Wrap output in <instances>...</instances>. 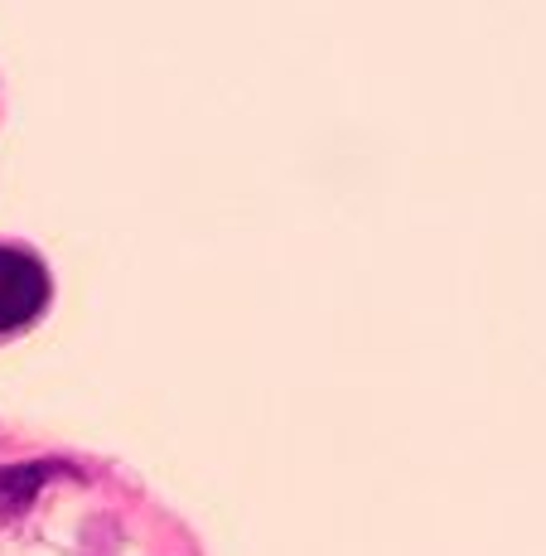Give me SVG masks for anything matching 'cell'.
I'll list each match as a JSON object with an SVG mask.
<instances>
[{"label":"cell","instance_id":"7a4b0ae2","mask_svg":"<svg viewBox=\"0 0 546 556\" xmlns=\"http://www.w3.org/2000/svg\"><path fill=\"white\" fill-rule=\"evenodd\" d=\"M59 475L53 465H10V469H0V522L5 518H15V513H25L29 504H35V494L49 484V479Z\"/></svg>","mask_w":546,"mask_h":556},{"label":"cell","instance_id":"6da1fadb","mask_svg":"<svg viewBox=\"0 0 546 556\" xmlns=\"http://www.w3.org/2000/svg\"><path fill=\"white\" fill-rule=\"evenodd\" d=\"M49 305V271L20 248H0V334L29 325Z\"/></svg>","mask_w":546,"mask_h":556}]
</instances>
